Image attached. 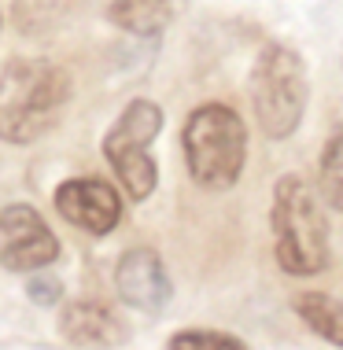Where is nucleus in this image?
<instances>
[{"mask_svg":"<svg viewBox=\"0 0 343 350\" xmlns=\"http://www.w3.org/2000/svg\"><path fill=\"white\" fill-rule=\"evenodd\" d=\"M71 103V74L49 59H15L0 74V140L30 144Z\"/></svg>","mask_w":343,"mask_h":350,"instance_id":"f257e3e1","label":"nucleus"},{"mask_svg":"<svg viewBox=\"0 0 343 350\" xmlns=\"http://www.w3.org/2000/svg\"><path fill=\"white\" fill-rule=\"evenodd\" d=\"M55 258H60V240L34 206L15 203L0 211V266L30 273L52 266Z\"/></svg>","mask_w":343,"mask_h":350,"instance_id":"423d86ee","label":"nucleus"},{"mask_svg":"<svg viewBox=\"0 0 343 350\" xmlns=\"http://www.w3.org/2000/svg\"><path fill=\"white\" fill-rule=\"evenodd\" d=\"M166 350H247L236 336L214 332V328H181L170 336Z\"/></svg>","mask_w":343,"mask_h":350,"instance_id":"ddd939ff","label":"nucleus"},{"mask_svg":"<svg viewBox=\"0 0 343 350\" xmlns=\"http://www.w3.org/2000/svg\"><path fill=\"white\" fill-rule=\"evenodd\" d=\"M185 0H111L107 18L118 30L137 37H155L181 15Z\"/></svg>","mask_w":343,"mask_h":350,"instance_id":"9d476101","label":"nucleus"},{"mask_svg":"<svg viewBox=\"0 0 343 350\" xmlns=\"http://www.w3.org/2000/svg\"><path fill=\"white\" fill-rule=\"evenodd\" d=\"M273 258L292 277H314L329 266V221L314 188L299 174L273 185Z\"/></svg>","mask_w":343,"mask_h":350,"instance_id":"f03ea898","label":"nucleus"},{"mask_svg":"<svg viewBox=\"0 0 343 350\" xmlns=\"http://www.w3.org/2000/svg\"><path fill=\"white\" fill-rule=\"evenodd\" d=\"M60 332L66 343L89 347V350H111L122 347L129 336L126 321H122L107 302L100 299H74L60 310Z\"/></svg>","mask_w":343,"mask_h":350,"instance_id":"1a4fd4ad","label":"nucleus"},{"mask_svg":"<svg viewBox=\"0 0 343 350\" xmlns=\"http://www.w3.org/2000/svg\"><path fill=\"white\" fill-rule=\"evenodd\" d=\"M114 288H118V299L126 306L144 310V314H159L174 295L170 273L151 247H133L122 254L118 269H114Z\"/></svg>","mask_w":343,"mask_h":350,"instance_id":"6e6552de","label":"nucleus"},{"mask_svg":"<svg viewBox=\"0 0 343 350\" xmlns=\"http://www.w3.org/2000/svg\"><path fill=\"white\" fill-rule=\"evenodd\" d=\"M318 192L332 211L343 214V122L329 133L318 159Z\"/></svg>","mask_w":343,"mask_h":350,"instance_id":"f8f14e48","label":"nucleus"},{"mask_svg":"<svg viewBox=\"0 0 343 350\" xmlns=\"http://www.w3.org/2000/svg\"><path fill=\"white\" fill-rule=\"evenodd\" d=\"M163 129V111L151 100H133L126 111L118 115V122L107 129L103 137V155L114 166L122 188L129 192V200H148L159 185V166L151 159V140Z\"/></svg>","mask_w":343,"mask_h":350,"instance_id":"39448f33","label":"nucleus"},{"mask_svg":"<svg viewBox=\"0 0 343 350\" xmlns=\"http://www.w3.org/2000/svg\"><path fill=\"white\" fill-rule=\"evenodd\" d=\"M292 310L314 336H321L332 347H343V299L329 291H299L292 299Z\"/></svg>","mask_w":343,"mask_h":350,"instance_id":"9b49d317","label":"nucleus"},{"mask_svg":"<svg viewBox=\"0 0 343 350\" xmlns=\"http://www.w3.org/2000/svg\"><path fill=\"white\" fill-rule=\"evenodd\" d=\"M188 177L199 188L225 192L240 181L247 163V126L229 103H203L181 129Z\"/></svg>","mask_w":343,"mask_h":350,"instance_id":"7ed1b4c3","label":"nucleus"},{"mask_svg":"<svg viewBox=\"0 0 343 350\" xmlns=\"http://www.w3.org/2000/svg\"><path fill=\"white\" fill-rule=\"evenodd\" d=\"M55 211H60L74 229L89 236H107L122 221L118 192L100 181V177H74L55 188Z\"/></svg>","mask_w":343,"mask_h":350,"instance_id":"0eeeda50","label":"nucleus"},{"mask_svg":"<svg viewBox=\"0 0 343 350\" xmlns=\"http://www.w3.org/2000/svg\"><path fill=\"white\" fill-rule=\"evenodd\" d=\"M247 89H251L259 129L270 140H288L299 129L310 103V81H307V63L292 44L281 41L262 44L259 59L251 67V78H247Z\"/></svg>","mask_w":343,"mask_h":350,"instance_id":"20e7f679","label":"nucleus"},{"mask_svg":"<svg viewBox=\"0 0 343 350\" xmlns=\"http://www.w3.org/2000/svg\"><path fill=\"white\" fill-rule=\"evenodd\" d=\"M26 295H30V302H37V306H60L63 284L55 277H34L30 284H26Z\"/></svg>","mask_w":343,"mask_h":350,"instance_id":"4468645a","label":"nucleus"}]
</instances>
